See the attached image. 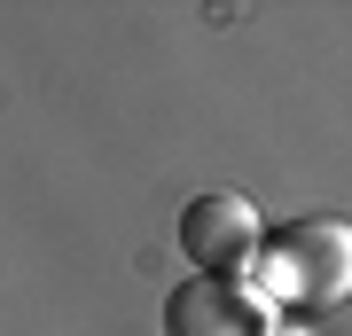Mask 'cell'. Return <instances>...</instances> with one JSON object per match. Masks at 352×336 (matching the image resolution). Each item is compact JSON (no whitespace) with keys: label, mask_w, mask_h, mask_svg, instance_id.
Wrapping results in <instances>:
<instances>
[{"label":"cell","mask_w":352,"mask_h":336,"mask_svg":"<svg viewBox=\"0 0 352 336\" xmlns=\"http://www.w3.org/2000/svg\"><path fill=\"white\" fill-rule=\"evenodd\" d=\"M258 298L289 313H321L352 298V227L344 219H289L266 235L258 258Z\"/></svg>","instance_id":"6da1fadb"},{"label":"cell","mask_w":352,"mask_h":336,"mask_svg":"<svg viewBox=\"0 0 352 336\" xmlns=\"http://www.w3.org/2000/svg\"><path fill=\"white\" fill-rule=\"evenodd\" d=\"M164 336H274V305H266L251 282L188 274L164 298Z\"/></svg>","instance_id":"3957f363"},{"label":"cell","mask_w":352,"mask_h":336,"mask_svg":"<svg viewBox=\"0 0 352 336\" xmlns=\"http://www.w3.org/2000/svg\"><path fill=\"white\" fill-rule=\"evenodd\" d=\"M180 250H188L196 274H219V282H243L258 274L266 258V227L243 196H196L188 212H180Z\"/></svg>","instance_id":"7a4b0ae2"},{"label":"cell","mask_w":352,"mask_h":336,"mask_svg":"<svg viewBox=\"0 0 352 336\" xmlns=\"http://www.w3.org/2000/svg\"><path fill=\"white\" fill-rule=\"evenodd\" d=\"M274 336H305V328H274Z\"/></svg>","instance_id":"277c9868"}]
</instances>
